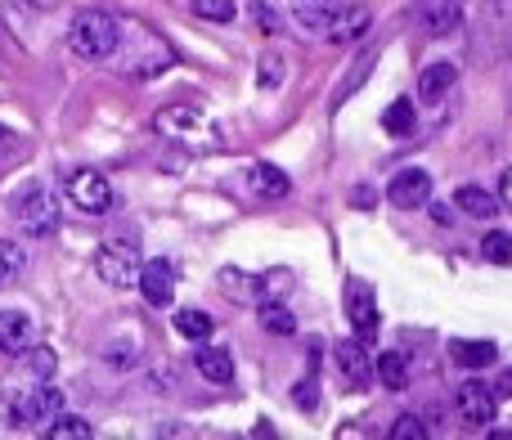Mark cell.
Here are the masks:
<instances>
[{
	"label": "cell",
	"mask_w": 512,
	"mask_h": 440,
	"mask_svg": "<svg viewBox=\"0 0 512 440\" xmlns=\"http://www.w3.org/2000/svg\"><path fill=\"white\" fill-rule=\"evenodd\" d=\"M68 45L77 59H113L117 50H122V23H117L108 9H81L77 18H72V32H68Z\"/></svg>",
	"instance_id": "cell-1"
},
{
	"label": "cell",
	"mask_w": 512,
	"mask_h": 440,
	"mask_svg": "<svg viewBox=\"0 0 512 440\" xmlns=\"http://www.w3.org/2000/svg\"><path fill=\"white\" fill-rule=\"evenodd\" d=\"M472 50L486 54V59H504V54H512V0H490V5L481 9Z\"/></svg>",
	"instance_id": "cell-2"
},
{
	"label": "cell",
	"mask_w": 512,
	"mask_h": 440,
	"mask_svg": "<svg viewBox=\"0 0 512 440\" xmlns=\"http://www.w3.org/2000/svg\"><path fill=\"white\" fill-rule=\"evenodd\" d=\"M14 220L23 234L32 238H45L59 229V203H54V194L45 185H27L23 194L14 198Z\"/></svg>",
	"instance_id": "cell-3"
},
{
	"label": "cell",
	"mask_w": 512,
	"mask_h": 440,
	"mask_svg": "<svg viewBox=\"0 0 512 440\" xmlns=\"http://www.w3.org/2000/svg\"><path fill=\"white\" fill-rule=\"evenodd\" d=\"M153 122H158L162 135H171V140H180V144H194V149L198 144H212L207 135H216V126L207 122V113H198L194 104H171V108H162Z\"/></svg>",
	"instance_id": "cell-4"
},
{
	"label": "cell",
	"mask_w": 512,
	"mask_h": 440,
	"mask_svg": "<svg viewBox=\"0 0 512 440\" xmlns=\"http://www.w3.org/2000/svg\"><path fill=\"white\" fill-rule=\"evenodd\" d=\"M59 409H63V391L50 387V382H36V387H27L9 405V418H14V427H36V423H50Z\"/></svg>",
	"instance_id": "cell-5"
},
{
	"label": "cell",
	"mask_w": 512,
	"mask_h": 440,
	"mask_svg": "<svg viewBox=\"0 0 512 440\" xmlns=\"http://www.w3.org/2000/svg\"><path fill=\"white\" fill-rule=\"evenodd\" d=\"M454 414H459V423H468V427H490L499 418V396L486 387V382H463L459 387V396H454Z\"/></svg>",
	"instance_id": "cell-6"
},
{
	"label": "cell",
	"mask_w": 512,
	"mask_h": 440,
	"mask_svg": "<svg viewBox=\"0 0 512 440\" xmlns=\"http://www.w3.org/2000/svg\"><path fill=\"white\" fill-rule=\"evenodd\" d=\"M140 265L144 261L131 243H108V247H99V256H95L99 279L113 283V288H131V283L140 279Z\"/></svg>",
	"instance_id": "cell-7"
},
{
	"label": "cell",
	"mask_w": 512,
	"mask_h": 440,
	"mask_svg": "<svg viewBox=\"0 0 512 440\" xmlns=\"http://www.w3.org/2000/svg\"><path fill=\"white\" fill-rule=\"evenodd\" d=\"M68 198H72V207H81L86 216H104L108 207H113V185H108L99 171H72Z\"/></svg>",
	"instance_id": "cell-8"
},
{
	"label": "cell",
	"mask_w": 512,
	"mask_h": 440,
	"mask_svg": "<svg viewBox=\"0 0 512 440\" xmlns=\"http://www.w3.org/2000/svg\"><path fill=\"white\" fill-rule=\"evenodd\" d=\"M346 319H351L355 337H373L378 333V297L364 279H351L346 283Z\"/></svg>",
	"instance_id": "cell-9"
},
{
	"label": "cell",
	"mask_w": 512,
	"mask_h": 440,
	"mask_svg": "<svg viewBox=\"0 0 512 440\" xmlns=\"http://www.w3.org/2000/svg\"><path fill=\"white\" fill-rule=\"evenodd\" d=\"M387 198H391V207H405V212L427 207V203H432V176H427V171H418V167L396 171V176H391V185H387Z\"/></svg>",
	"instance_id": "cell-10"
},
{
	"label": "cell",
	"mask_w": 512,
	"mask_h": 440,
	"mask_svg": "<svg viewBox=\"0 0 512 440\" xmlns=\"http://www.w3.org/2000/svg\"><path fill=\"white\" fill-rule=\"evenodd\" d=\"M337 360V373H342V382H351V387H369L373 382V351L364 346V337H351V342H342L333 351Z\"/></svg>",
	"instance_id": "cell-11"
},
{
	"label": "cell",
	"mask_w": 512,
	"mask_h": 440,
	"mask_svg": "<svg viewBox=\"0 0 512 440\" xmlns=\"http://www.w3.org/2000/svg\"><path fill=\"white\" fill-rule=\"evenodd\" d=\"M135 283H140L149 306H171V301H176V270H171L167 261H144Z\"/></svg>",
	"instance_id": "cell-12"
},
{
	"label": "cell",
	"mask_w": 512,
	"mask_h": 440,
	"mask_svg": "<svg viewBox=\"0 0 512 440\" xmlns=\"http://www.w3.org/2000/svg\"><path fill=\"white\" fill-rule=\"evenodd\" d=\"M36 342V324L23 310H0V351L9 355H27Z\"/></svg>",
	"instance_id": "cell-13"
},
{
	"label": "cell",
	"mask_w": 512,
	"mask_h": 440,
	"mask_svg": "<svg viewBox=\"0 0 512 440\" xmlns=\"http://www.w3.org/2000/svg\"><path fill=\"white\" fill-rule=\"evenodd\" d=\"M414 9H418V23L427 27V36H450L463 18L459 0H414Z\"/></svg>",
	"instance_id": "cell-14"
},
{
	"label": "cell",
	"mask_w": 512,
	"mask_h": 440,
	"mask_svg": "<svg viewBox=\"0 0 512 440\" xmlns=\"http://www.w3.org/2000/svg\"><path fill=\"white\" fill-rule=\"evenodd\" d=\"M369 9L364 5H337V14H333V23H328V41L333 45H351V41H360L364 32H369Z\"/></svg>",
	"instance_id": "cell-15"
},
{
	"label": "cell",
	"mask_w": 512,
	"mask_h": 440,
	"mask_svg": "<svg viewBox=\"0 0 512 440\" xmlns=\"http://www.w3.org/2000/svg\"><path fill=\"white\" fill-rule=\"evenodd\" d=\"M459 81V63L441 59V63H427L423 77H418V99H427V104H436V99L450 95V86Z\"/></svg>",
	"instance_id": "cell-16"
},
{
	"label": "cell",
	"mask_w": 512,
	"mask_h": 440,
	"mask_svg": "<svg viewBox=\"0 0 512 440\" xmlns=\"http://www.w3.org/2000/svg\"><path fill=\"white\" fill-rule=\"evenodd\" d=\"M337 14V0H292V18L306 36H324Z\"/></svg>",
	"instance_id": "cell-17"
},
{
	"label": "cell",
	"mask_w": 512,
	"mask_h": 440,
	"mask_svg": "<svg viewBox=\"0 0 512 440\" xmlns=\"http://www.w3.org/2000/svg\"><path fill=\"white\" fill-rule=\"evenodd\" d=\"M252 189H256V198H270V203H279V198L292 194V180L283 176L274 162H256V167H252Z\"/></svg>",
	"instance_id": "cell-18"
},
{
	"label": "cell",
	"mask_w": 512,
	"mask_h": 440,
	"mask_svg": "<svg viewBox=\"0 0 512 440\" xmlns=\"http://www.w3.org/2000/svg\"><path fill=\"white\" fill-rule=\"evenodd\" d=\"M194 364L207 382H230L234 378V355L225 346H198L194 351Z\"/></svg>",
	"instance_id": "cell-19"
},
{
	"label": "cell",
	"mask_w": 512,
	"mask_h": 440,
	"mask_svg": "<svg viewBox=\"0 0 512 440\" xmlns=\"http://www.w3.org/2000/svg\"><path fill=\"white\" fill-rule=\"evenodd\" d=\"M373 378L382 382L387 391H405L409 387V364L400 351H382L378 360H373Z\"/></svg>",
	"instance_id": "cell-20"
},
{
	"label": "cell",
	"mask_w": 512,
	"mask_h": 440,
	"mask_svg": "<svg viewBox=\"0 0 512 440\" xmlns=\"http://www.w3.org/2000/svg\"><path fill=\"white\" fill-rule=\"evenodd\" d=\"M454 207H463V212L477 216V220H490L499 212V198L490 194V189H481V185H463L459 194H454Z\"/></svg>",
	"instance_id": "cell-21"
},
{
	"label": "cell",
	"mask_w": 512,
	"mask_h": 440,
	"mask_svg": "<svg viewBox=\"0 0 512 440\" xmlns=\"http://www.w3.org/2000/svg\"><path fill=\"white\" fill-rule=\"evenodd\" d=\"M256 319H261V328H265V333H274V337H292V333H297V319H292V310L283 306V301H261Z\"/></svg>",
	"instance_id": "cell-22"
},
{
	"label": "cell",
	"mask_w": 512,
	"mask_h": 440,
	"mask_svg": "<svg viewBox=\"0 0 512 440\" xmlns=\"http://www.w3.org/2000/svg\"><path fill=\"white\" fill-rule=\"evenodd\" d=\"M23 270H27L23 243H14V238H0V288H9V283H14Z\"/></svg>",
	"instance_id": "cell-23"
},
{
	"label": "cell",
	"mask_w": 512,
	"mask_h": 440,
	"mask_svg": "<svg viewBox=\"0 0 512 440\" xmlns=\"http://www.w3.org/2000/svg\"><path fill=\"white\" fill-rule=\"evenodd\" d=\"M450 355H454V364H463V369H486V364L495 360V342H454Z\"/></svg>",
	"instance_id": "cell-24"
},
{
	"label": "cell",
	"mask_w": 512,
	"mask_h": 440,
	"mask_svg": "<svg viewBox=\"0 0 512 440\" xmlns=\"http://www.w3.org/2000/svg\"><path fill=\"white\" fill-rule=\"evenodd\" d=\"M212 328V315H203V310H176V333L189 337V342H207Z\"/></svg>",
	"instance_id": "cell-25"
},
{
	"label": "cell",
	"mask_w": 512,
	"mask_h": 440,
	"mask_svg": "<svg viewBox=\"0 0 512 440\" xmlns=\"http://www.w3.org/2000/svg\"><path fill=\"white\" fill-rule=\"evenodd\" d=\"M45 436L50 440H90V423L86 418H77V414H54L50 418V427H45Z\"/></svg>",
	"instance_id": "cell-26"
},
{
	"label": "cell",
	"mask_w": 512,
	"mask_h": 440,
	"mask_svg": "<svg viewBox=\"0 0 512 440\" xmlns=\"http://www.w3.org/2000/svg\"><path fill=\"white\" fill-rule=\"evenodd\" d=\"M387 135H414V99H396V104L382 113Z\"/></svg>",
	"instance_id": "cell-27"
},
{
	"label": "cell",
	"mask_w": 512,
	"mask_h": 440,
	"mask_svg": "<svg viewBox=\"0 0 512 440\" xmlns=\"http://www.w3.org/2000/svg\"><path fill=\"white\" fill-rule=\"evenodd\" d=\"M373 63H378V50H373V45H369V50H360V59L351 63V77H346L342 86H337V99H351L355 90L364 86V77H369V68H373Z\"/></svg>",
	"instance_id": "cell-28"
},
{
	"label": "cell",
	"mask_w": 512,
	"mask_h": 440,
	"mask_svg": "<svg viewBox=\"0 0 512 440\" xmlns=\"http://www.w3.org/2000/svg\"><path fill=\"white\" fill-rule=\"evenodd\" d=\"M189 9L198 18H212V23H234V14H239L234 0H189Z\"/></svg>",
	"instance_id": "cell-29"
},
{
	"label": "cell",
	"mask_w": 512,
	"mask_h": 440,
	"mask_svg": "<svg viewBox=\"0 0 512 440\" xmlns=\"http://www.w3.org/2000/svg\"><path fill=\"white\" fill-rule=\"evenodd\" d=\"M481 256H486L490 265H512V234H504V229L486 234V243H481Z\"/></svg>",
	"instance_id": "cell-30"
},
{
	"label": "cell",
	"mask_w": 512,
	"mask_h": 440,
	"mask_svg": "<svg viewBox=\"0 0 512 440\" xmlns=\"http://www.w3.org/2000/svg\"><path fill=\"white\" fill-rule=\"evenodd\" d=\"M283 81V54H265L261 63H256V86L261 90H274Z\"/></svg>",
	"instance_id": "cell-31"
},
{
	"label": "cell",
	"mask_w": 512,
	"mask_h": 440,
	"mask_svg": "<svg viewBox=\"0 0 512 440\" xmlns=\"http://www.w3.org/2000/svg\"><path fill=\"white\" fill-rule=\"evenodd\" d=\"M423 436H427V427H423V418H414V414L396 418V427H391V440H423Z\"/></svg>",
	"instance_id": "cell-32"
},
{
	"label": "cell",
	"mask_w": 512,
	"mask_h": 440,
	"mask_svg": "<svg viewBox=\"0 0 512 440\" xmlns=\"http://www.w3.org/2000/svg\"><path fill=\"white\" fill-rule=\"evenodd\" d=\"M292 405H297V409H315L319 405V382L315 378H301L297 391H292Z\"/></svg>",
	"instance_id": "cell-33"
},
{
	"label": "cell",
	"mask_w": 512,
	"mask_h": 440,
	"mask_svg": "<svg viewBox=\"0 0 512 440\" xmlns=\"http://www.w3.org/2000/svg\"><path fill=\"white\" fill-rule=\"evenodd\" d=\"M252 18H256V27H261L265 36H274V32H279V14H274V9L265 5V0H256V5H252Z\"/></svg>",
	"instance_id": "cell-34"
},
{
	"label": "cell",
	"mask_w": 512,
	"mask_h": 440,
	"mask_svg": "<svg viewBox=\"0 0 512 440\" xmlns=\"http://www.w3.org/2000/svg\"><path fill=\"white\" fill-rule=\"evenodd\" d=\"M221 288L230 292V297H248L252 283H248V274H239V270H221Z\"/></svg>",
	"instance_id": "cell-35"
},
{
	"label": "cell",
	"mask_w": 512,
	"mask_h": 440,
	"mask_svg": "<svg viewBox=\"0 0 512 440\" xmlns=\"http://www.w3.org/2000/svg\"><path fill=\"white\" fill-rule=\"evenodd\" d=\"M499 198H504V203L512 207V167L504 171V180H499Z\"/></svg>",
	"instance_id": "cell-36"
},
{
	"label": "cell",
	"mask_w": 512,
	"mask_h": 440,
	"mask_svg": "<svg viewBox=\"0 0 512 440\" xmlns=\"http://www.w3.org/2000/svg\"><path fill=\"white\" fill-rule=\"evenodd\" d=\"M499 396H512V369H504V378H499Z\"/></svg>",
	"instance_id": "cell-37"
},
{
	"label": "cell",
	"mask_w": 512,
	"mask_h": 440,
	"mask_svg": "<svg viewBox=\"0 0 512 440\" xmlns=\"http://www.w3.org/2000/svg\"><path fill=\"white\" fill-rule=\"evenodd\" d=\"M32 5H41V9H54V5H59V0H32Z\"/></svg>",
	"instance_id": "cell-38"
}]
</instances>
